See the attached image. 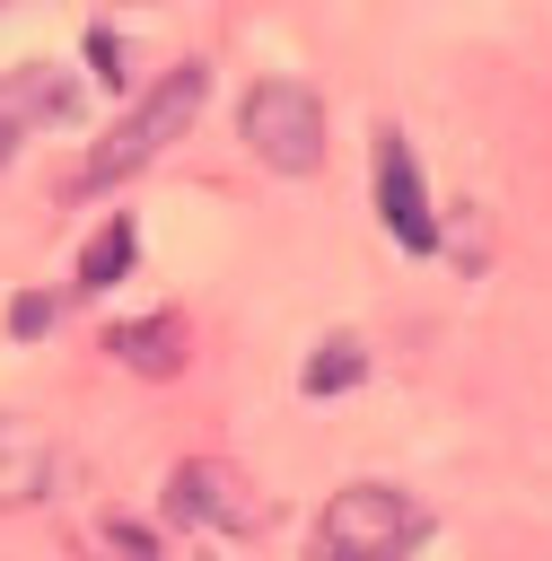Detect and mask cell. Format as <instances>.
Segmentation results:
<instances>
[{
  "instance_id": "cell-1",
  "label": "cell",
  "mask_w": 552,
  "mask_h": 561,
  "mask_svg": "<svg viewBox=\"0 0 552 561\" xmlns=\"http://www.w3.org/2000/svg\"><path fill=\"white\" fill-rule=\"evenodd\" d=\"M202 96H210V70L202 61H175L166 79H149L140 96H131V114L88 149V167L70 175V193H105V184H123V175H140L158 149H175L184 131H193V114H202Z\"/></svg>"
},
{
  "instance_id": "cell-2",
  "label": "cell",
  "mask_w": 552,
  "mask_h": 561,
  "mask_svg": "<svg viewBox=\"0 0 552 561\" xmlns=\"http://www.w3.org/2000/svg\"><path fill=\"white\" fill-rule=\"evenodd\" d=\"M429 543V508L394 482H342L307 535V561H412Z\"/></svg>"
},
{
  "instance_id": "cell-3",
  "label": "cell",
  "mask_w": 552,
  "mask_h": 561,
  "mask_svg": "<svg viewBox=\"0 0 552 561\" xmlns=\"http://www.w3.org/2000/svg\"><path fill=\"white\" fill-rule=\"evenodd\" d=\"M237 131L272 175H315L324 167V96L307 79H254L245 105H237Z\"/></svg>"
},
{
  "instance_id": "cell-4",
  "label": "cell",
  "mask_w": 552,
  "mask_h": 561,
  "mask_svg": "<svg viewBox=\"0 0 552 561\" xmlns=\"http://www.w3.org/2000/svg\"><path fill=\"white\" fill-rule=\"evenodd\" d=\"M166 517H184L202 535H254L263 526V500H254V482L228 456H193V465L166 473Z\"/></svg>"
},
{
  "instance_id": "cell-5",
  "label": "cell",
  "mask_w": 552,
  "mask_h": 561,
  "mask_svg": "<svg viewBox=\"0 0 552 561\" xmlns=\"http://www.w3.org/2000/svg\"><path fill=\"white\" fill-rule=\"evenodd\" d=\"M377 219L403 254L438 245V210H429V184H421V158H412L403 131H377Z\"/></svg>"
},
{
  "instance_id": "cell-6",
  "label": "cell",
  "mask_w": 552,
  "mask_h": 561,
  "mask_svg": "<svg viewBox=\"0 0 552 561\" xmlns=\"http://www.w3.org/2000/svg\"><path fill=\"white\" fill-rule=\"evenodd\" d=\"M70 114H79V79H70V70H53V61L0 70V167H9V149H18L26 131L70 123Z\"/></svg>"
},
{
  "instance_id": "cell-7",
  "label": "cell",
  "mask_w": 552,
  "mask_h": 561,
  "mask_svg": "<svg viewBox=\"0 0 552 561\" xmlns=\"http://www.w3.org/2000/svg\"><path fill=\"white\" fill-rule=\"evenodd\" d=\"M53 491V438L18 412H0V508H35Z\"/></svg>"
},
{
  "instance_id": "cell-8",
  "label": "cell",
  "mask_w": 552,
  "mask_h": 561,
  "mask_svg": "<svg viewBox=\"0 0 552 561\" xmlns=\"http://www.w3.org/2000/svg\"><path fill=\"white\" fill-rule=\"evenodd\" d=\"M105 351H114L123 368H140V377H175V368H184V316H140V324H114V333H105Z\"/></svg>"
},
{
  "instance_id": "cell-9",
  "label": "cell",
  "mask_w": 552,
  "mask_h": 561,
  "mask_svg": "<svg viewBox=\"0 0 552 561\" xmlns=\"http://www.w3.org/2000/svg\"><path fill=\"white\" fill-rule=\"evenodd\" d=\"M131 254H140V237H131V219H105L88 245H79V289H114L123 272H131Z\"/></svg>"
},
{
  "instance_id": "cell-10",
  "label": "cell",
  "mask_w": 552,
  "mask_h": 561,
  "mask_svg": "<svg viewBox=\"0 0 552 561\" xmlns=\"http://www.w3.org/2000/svg\"><path fill=\"white\" fill-rule=\"evenodd\" d=\"M359 377H368V351H359L350 333L315 342V359H307V394H342V386H359Z\"/></svg>"
},
{
  "instance_id": "cell-11",
  "label": "cell",
  "mask_w": 552,
  "mask_h": 561,
  "mask_svg": "<svg viewBox=\"0 0 552 561\" xmlns=\"http://www.w3.org/2000/svg\"><path fill=\"white\" fill-rule=\"evenodd\" d=\"M44 324H53V298H18L9 307V333H44Z\"/></svg>"
}]
</instances>
